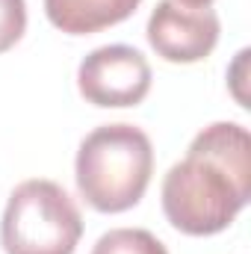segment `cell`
<instances>
[{
	"mask_svg": "<svg viewBox=\"0 0 251 254\" xmlns=\"http://www.w3.org/2000/svg\"><path fill=\"white\" fill-rule=\"evenodd\" d=\"M163 213L187 237H213L251 201V136L237 122L204 127L163 178Z\"/></svg>",
	"mask_w": 251,
	"mask_h": 254,
	"instance_id": "obj_1",
	"label": "cell"
},
{
	"mask_svg": "<svg viewBox=\"0 0 251 254\" xmlns=\"http://www.w3.org/2000/svg\"><path fill=\"white\" fill-rule=\"evenodd\" d=\"M154 175V145L136 125L95 127L77 151V190L98 213H125L142 201Z\"/></svg>",
	"mask_w": 251,
	"mask_h": 254,
	"instance_id": "obj_2",
	"label": "cell"
},
{
	"mask_svg": "<svg viewBox=\"0 0 251 254\" xmlns=\"http://www.w3.org/2000/svg\"><path fill=\"white\" fill-rule=\"evenodd\" d=\"M83 237V216L74 198L54 181L18 184L0 219L6 254H74Z\"/></svg>",
	"mask_w": 251,
	"mask_h": 254,
	"instance_id": "obj_3",
	"label": "cell"
},
{
	"mask_svg": "<svg viewBox=\"0 0 251 254\" xmlns=\"http://www.w3.org/2000/svg\"><path fill=\"white\" fill-rule=\"evenodd\" d=\"M151 65L142 51L130 45H104L95 48L77 68L80 95L107 110L136 107L151 92Z\"/></svg>",
	"mask_w": 251,
	"mask_h": 254,
	"instance_id": "obj_4",
	"label": "cell"
},
{
	"mask_svg": "<svg viewBox=\"0 0 251 254\" xmlns=\"http://www.w3.org/2000/svg\"><path fill=\"white\" fill-rule=\"evenodd\" d=\"M219 15L210 6H187L181 0H160L148 18V45L172 65H192L219 45Z\"/></svg>",
	"mask_w": 251,
	"mask_h": 254,
	"instance_id": "obj_5",
	"label": "cell"
},
{
	"mask_svg": "<svg viewBox=\"0 0 251 254\" xmlns=\"http://www.w3.org/2000/svg\"><path fill=\"white\" fill-rule=\"evenodd\" d=\"M142 0H45L48 21L68 36H92L127 21Z\"/></svg>",
	"mask_w": 251,
	"mask_h": 254,
	"instance_id": "obj_6",
	"label": "cell"
},
{
	"mask_svg": "<svg viewBox=\"0 0 251 254\" xmlns=\"http://www.w3.org/2000/svg\"><path fill=\"white\" fill-rule=\"evenodd\" d=\"M92 254H169V249L145 228H113L95 243Z\"/></svg>",
	"mask_w": 251,
	"mask_h": 254,
	"instance_id": "obj_7",
	"label": "cell"
},
{
	"mask_svg": "<svg viewBox=\"0 0 251 254\" xmlns=\"http://www.w3.org/2000/svg\"><path fill=\"white\" fill-rule=\"evenodd\" d=\"M27 30V0H0V54L15 48Z\"/></svg>",
	"mask_w": 251,
	"mask_h": 254,
	"instance_id": "obj_8",
	"label": "cell"
},
{
	"mask_svg": "<svg viewBox=\"0 0 251 254\" xmlns=\"http://www.w3.org/2000/svg\"><path fill=\"white\" fill-rule=\"evenodd\" d=\"M181 3H187V6H210L213 0H181Z\"/></svg>",
	"mask_w": 251,
	"mask_h": 254,
	"instance_id": "obj_9",
	"label": "cell"
}]
</instances>
